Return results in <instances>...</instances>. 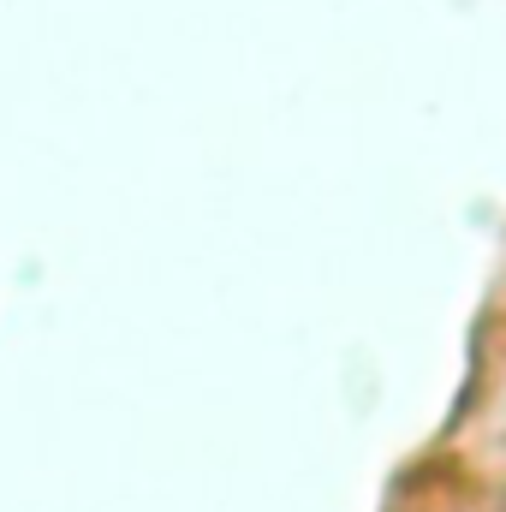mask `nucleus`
<instances>
[{"label": "nucleus", "mask_w": 506, "mask_h": 512, "mask_svg": "<svg viewBox=\"0 0 506 512\" xmlns=\"http://www.w3.org/2000/svg\"><path fill=\"white\" fill-rule=\"evenodd\" d=\"M483 512H506V507H483Z\"/></svg>", "instance_id": "f257e3e1"}]
</instances>
